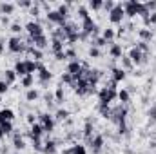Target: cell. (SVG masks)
<instances>
[{
    "mask_svg": "<svg viewBox=\"0 0 156 154\" xmlns=\"http://www.w3.org/2000/svg\"><path fill=\"white\" fill-rule=\"evenodd\" d=\"M115 98H118V91L116 89H109V87H105V89L100 91V103L109 105Z\"/></svg>",
    "mask_w": 156,
    "mask_h": 154,
    "instance_id": "1",
    "label": "cell"
},
{
    "mask_svg": "<svg viewBox=\"0 0 156 154\" xmlns=\"http://www.w3.org/2000/svg\"><path fill=\"white\" fill-rule=\"evenodd\" d=\"M26 31L29 33L31 38H37V37H42V35H44L42 24H40V22H35V20H31V22L26 24Z\"/></svg>",
    "mask_w": 156,
    "mask_h": 154,
    "instance_id": "2",
    "label": "cell"
},
{
    "mask_svg": "<svg viewBox=\"0 0 156 154\" xmlns=\"http://www.w3.org/2000/svg\"><path fill=\"white\" fill-rule=\"evenodd\" d=\"M123 16H125V13H123V7H122V4H116V5L113 7V11L109 13V20H111L113 24H122Z\"/></svg>",
    "mask_w": 156,
    "mask_h": 154,
    "instance_id": "3",
    "label": "cell"
},
{
    "mask_svg": "<svg viewBox=\"0 0 156 154\" xmlns=\"http://www.w3.org/2000/svg\"><path fill=\"white\" fill-rule=\"evenodd\" d=\"M7 47H9V51H13V53H22V51H26V45H24V42H22L20 37H13V38H9Z\"/></svg>",
    "mask_w": 156,
    "mask_h": 154,
    "instance_id": "4",
    "label": "cell"
},
{
    "mask_svg": "<svg viewBox=\"0 0 156 154\" xmlns=\"http://www.w3.org/2000/svg\"><path fill=\"white\" fill-rule=\"evenodd\" d=\"M40 125H42L44 132H51V131L55 129V120H53V116L40 114Z\"/></svg>",
    "mask_w": 156,
    "mask_h": 154,
    "instance_id": "5",
    "label": "cell"
},
{
    "mask_svg": "<svg viewBox=\"0 0 156 154\" xmlns=\"http://www.w3.org/2000/svg\"><path fill=\"white\" fill-rule=\"evenodd\" d=\"M47 20H49V22H55V24H60L62 27L66 26V18H64L58 11H47Z\"/></svg>",
    "mask_w": 156,
    "mask_h": 154,
    "instance_id": "6",
    "label": "cell"
},
{
    "mask_svg": "<svg viewBox=\"0 0 156 154\" xmlns=\"http://www.w3.org/2000/svg\"><path fill=\"white\" fill-rule=\"evenodd\" d=\"M142 58H144V53H142L138 47H133V49L129 51V60H131L133 64H140Z\"/></svg>",
    "mask_w": 156,
    "mask_h": 154,
    "instance_id": "7",
    "label": "cell"
},
{
    "mask_svg": "<svg viewBox=\"0 0 156 154\" xmlns=\"http://www.w3.org/2000/svg\"><path fill=\"white\" fill-rule=\"evenodd\" d=\"M13 118H15V114H13L11 109H2L0 111V125L5 123V121H13Z\"/></svg>",
    "mask_w": 156,
    "mask_h": 154,
    "instance_id": "8",
    "label": "cell"
},
{
    "mask_svg": "<svg viewBox=\"0 0 156 154\" xmlns=\"http://www.w3.org/2000/svg\"><path fill=\"white\" fill-rule=\"evenodd\" d=\"M42 132H44V129H42V125L40 123H33L31 125V138L33 140H40V136H42Z\"/></svg>",
    "mask_w": 156,
    "mask_h": 154,
    "instance_id": "9",
    "label": "cell"
},
{
    "mask_svg": "<svg viewBox=\"0 0 156 154\" xmlns=\"http://www.w3.org/2000/svg\"><path fill=\"white\" fill-rule=\"evenodd\" d=\"M31 40H33L35 47H37V49H40V51H42L44 47H47V44H49V42H47V37H45V35H42V37H37V38H31Z\"/></svg>",
    "mask_w": 156,
    "mask_h": 154,
    "instance_id": "10",
    "label": "cell"
},
{
    "mask_svg": "<svg viewBox=\"0 0 156 154\" xmlns=\"http://www.w3.org/2000/svg\"><path fill=\"white\" fill-rule=\"evenodd\" d=\"M13 71L16 73V76H22V78H24L26 75H27V69H26V62H16Z\"/></svg>",
    "mask_w": 156,
    "mask_h": 154,
    "instance_id": "11",
    "label": "cell"
},
{
    "mask_svg": "<svg viewBox=\"0 0 156 154\" xmlns=\"http://www.w3.org/2000/svg\"><path fill=\"white\" fill-rule=\"evenodd\" d=\"M91 145H93V151L98 152V151L102 149V145H104V136H94V138L91 140Z\"/></svg>",
    "mask_w": 156,
    "mask_h": 154,
    "instance_id": "12",
    "label": "cell"
},
{
    "mask_svg": "<svg viewBox=\"0 0 156 154\" xmlns=\"http://www.w3.org/2000/svg\"><path fill=\"white\" fill-rule=\"evenodd\" d=\"M51 47H53V53H55V54L64 53V42H62V40L53 38V42H51Z\"/></svg>",
    "mask_w": 156,
    "mask_h": 154,
    "instance_id": "13",
    "label": "cell"
},
{
    "mask_svg": "<svg viewBox=\"0 0 156 154\" xmlns=\"http://www.w3.org/2000/svg\"><path fill=\"white\" fill-rule=\"evenodd\" d=\"M44 145H45V147H42V151H44L45 154H55V151H56V143H55V142L47 140Z\"/></svg>",
    "mask_w": 156,
    "mask_h": 154,
    "instance_id": "14",
    "label": "cell"
},
{
    "mask_svg": "<svg viewBox=\"0 0 156 154\" xmlns=\"http://www.w3.org/2000/svg\"><path fill=\"white\" fill-rule=\"evenodd\" d=\"M26 69H27V75H33L35 71H38V62H35V60H26Z\"/></svg>",
    "mask_w": 156,
    "mask_h": 154,
    "instance_id": "15",
    "label": "cell"
},
{
    "mask_svg": "<svg viewBox=\"0 0 156 154\" xmlns=\"http://www.w3.org/2000/svg\"><path fill=\"white\" fill-rule=\"evenodd\" d=\"M109 53H111L113 58H122V45L120 44H113L111 49H109Z\"/></svg>",
    "mask_w": 156,
    "mask_h": 154,
    "instance_id": "16",
    "label": "cell"
},
{
    "mask_svg": "<svg viewBox=\"0 0 156 154\" xmlns=\"http://www.w3.org/2000/svg\"><path fill=\"white\" fill-rule=\"evenodd\" d=\"M66 154H85V147L80 145V143H76V145H73L71 149H67Z\"/></svg>",
    "mask_w": 156,
    "mask_h": 154,
    "instance_id": "17",
    "label": "cell"
},
{
    "mask_svg": "<svg viewBox=\"0 0 156 154\" xmlns=\"http://www.w3.org/2000/svg\"><path fill=\"white\" fill-rule=\"evenodd\" d=\"M15 11V5L13 4H0V13L2 15H11Z\"/></svg>",
    "mask_w": 156,
    "mask_h": 154,
    "instance_id": "18",
    "label": "cell"
},
{
    "mask_svg": "<svg viewBox=\"0 0 156 154\" xmlns=\"http://www.w3.org/2000/svg\"><path fill=\"white\" fill-rule=\"evenodd\" d=\"M123 78H125V71H123V69H115V71H113V82H122V80H123Z\"/></svg>",
    "mask_w": 156,
    "mask_h": 154,
    "instance_id": "19",
    "label": "cell"
},
{
    "mask_svg": "<svg viewBox=\"0 0 156 154\" xmlns=\"http://www.w3.org/2000/svg\"><path fill=\"white\" fill-rule=\"evenodd\" d=\"M38 78H40V82H42V83H47V82L53 78V75H51L47 69H44V71H40V73H38Z\"/></svg>",
    "mask_w": 156,
    "mask_h": 154,
    "instance_id": "20",
    "label": "cell"
},
{
    "mask_svg": "<svg viewBox=\"0 0 156 154\" xmlns=\"http://www.w3.org/2000/svg\"><path fill=\"white\" fill-rule=\"evenodd\" d=\"M140 38H142V42H147V40L153 38V31L151 29H140Z\"/></svg>",
    "mask_w": 156,
    "mask_h": 154,
    "instance_id": "21",
    "label": "cell"
},
{
    "mask_svg": "<svg viewBox=\"0 0 156 154\" xmlns=\"http://www.w3.org/2000/svg\"><path fill=\"white\" fill-rule=\"evenodd\" d=\"M118 100H120L122 103H127V102H129V91H125V89L118 91Z\"/></svg>",
    "mask_w": 156,
    "mask_h": 154,
    "instance_id": "22",
    "label": "cell"
},
{
    "mask_svg": "<svg viewBox=\"0 0 156 154\" xmlns=\"http://www.w3.org/2000/svg\"><path fill=\"white\" fill-rule=\"evenodd\" d=\"M76 13H78V16H80V20H85V18L89 16V11H87V7H83V5H78Z\"/></svg>",
    "mask_w": 156,
    "mask_h": 154,
    "instance_id": "23",
    "label": "cell"
},
{
    "mask_svg": "<svg viewBox=\"0 0 156 154\" xmlns=\"http://www.w3.org/2000/svg\"><path fill=\"white\" fill-rule=\"evenodd\" d=\"M33 82H35L33 75H26V76L22 78V87H31V85H33Z\"/></svg>",
    "mask_w": 156,
    "mask_h": 154,
    "instance_id": "24",
    "label": "cell"
},
{
    "mask_svg": "<svg viewBox=\"0 0 156 154\" xmlns=\"http://www.w3.org/2000/svg\"><path fill=\"white\" fill-rule=\"evenodd\" d=\"M56 11H58V13H60V15H62V16L66 18V16L69 15V4H60Z\"/></svg>",
    "mask_w": 156,
    "mask_h": 154,
    "instance_id": "25",
    "label": "cell"
},
{
    "mask_svg": "<svg viewBox=\"0 0 156 154\" xmlns=\"http://www.w3.org/2000/svg\"><path fill=\"white\" fill-rule=\"evenodd\" d=\"M102 38L105 40V42H109V40H113V38H115V31H113L111 27H107V29L104 31V35H102Z\"/></svg>",
    "mask_w": 156,
    "mask_h": 154,
    "instance_id": "26",
    "label": "cell"
},
{
    "mask_svg": "<svg viewBox=\"0 0 156 154\" xmlns=\"http://www.w3.org/2000/svg\"><path fill=\"white\" fill-rule=\"evenodd\" d=\"M91 132H93V125H91V121H87L85 123V129H83V134H85V138L91 142L93 140V136H91Z\"/></svg>",
    "mask_w": 156,
    "mask_h": 154,
    "instance_id": "27",
    "label": "cell"
},
{
    "mask_svg": "<svg viewBox=\"0 0 156 154\" xmlns=\"http://www.w3.org/2000/svg\"><path fill=\"white\" fill-rule=\"evenodd\" d=\"M15 80H16V73L15 71H5V80H4L5 83H13Z\"/></svg>",
    "mask_w": 156,
    "mask_h": 154,
    "instance_id": "28",
    "label": "cell"
},
{
    "mask_svg": "<svg viewBox=\"0 0 156 154\" xmlns=\"http://www.w3.org/2000/svg\"><path fill=\"white\" fill-rule=\"evenodd\" d=\"M102 5H104V2H102V0H91V2H89V7H91V9H94V11L102 9Z\"/></svg>",
    "mask_w": 156,
    "mask_h": 154,
    "instance_id": "29",
    "label": "cell"
},
{
    "mask_svg": "<svg viewBox=\"0 0 156 154\" xmlns=\"http://www.w3.org/2000/svg\"><path fill=\"white\" fill-rule=\"evenodd\" d=\"M26 98H27V102H35V100L38 98V93H37L35 89H29L27 94H26Z\"/></svg>",
    "mask_w": 156,
    "mask_h": 154,
    "instance_id": "30",
    "label": "cell"
},
{
    "mask_svg": "<svg viewBox=\"0 0 156 154\" xmlns=\"http://www.w3.org/2000/svg\"><path fill=\"white\" fill-rule=\"evenodd\" d=\"M100 113L104 118H109L111 116V109H109V105H104V103H100Z\"/></svg>",
    "mask_w": 156,
    "mask_h": 154,
    "instance_id": "31",
    "label": "cell"
},
{
    "mask_svg": "<svg viewBox=\"0 0 156 154\" xmlns=\"http://www.w3.org/2000/svg\"><path fill=\"white\" fill-rule=\"evenodd\" d=\"M67 116H69V111H66V109H60V111L56 113V120L64 121V120H67Z\"/></svg>",
    "mask_w": 156,
    "mask_h": 154,
    "instance_id": "32",
    "label": "cell"
},
{
    "mask_svg": "<svg viewBox=\"0 0 156 154\" xmlns=\"http://www.w3.org/2000/svg\"><path fill=\"white\" fill-rule=\"evenodd\" d=\"M0 127H2V131H4V134H9V132L13 131V123H11V121H5V123H2Z\"/></svg>",
    "mask_w": 156,
    "mask_h": 154,
    "instance_id": "33",
    "label": "cell"
},
{
    "mask_svg": "<svg viewBox=\"0 0 156 154\" xmlns=\"http://www.w3.org/2000/svg\"><path fill=\"white\" fill-rule=\"evenodd\" d=\"M115 5H116V4H115V2H111V0H107V2H104V5H102V7H104V9H105V11H107V13H111V11H113V7H115Z\"/></svg>",
    "mask_w": 156,
    "mask_h": 154,
    "instance_id": "34",
    "label": "cell"
},
{
    "mask_svg": "<svg viewBox=\"0 0 156 154\" xmlns=\"http://www.w3.org/2000/svg\"><path fill=\"white\" fill-rule=\"evenodd\" d=\"M15 147H16V149H24V147H26V145H24V140H22L18 134L15 136Z\"/></svg>",
    "mask_w": 156,
    "mask_h": 154,
    "instance_id": "35",
    "label": "cell"
},
{
    "mask_svg": "<svg viewBox=\"0 0 156 154\" xmlns=\"http://www.w3.org/2000/svg\"><path fill=\"white\" fill-rule=\"evenodd\" d=\"M55 98H56L58 102H62V100H64V89H62V87H58V89L55 91Z\"/></svg>",
    "mask_w": 156,
    "mask_h": 154,
    "instance_id": "36",
    "label": "cell"
},
{
    "mask_svg": "<svg viewBox=\"0 0 156 154\" xmlns=\"http://www.w3.org/2000/svg\"><path fill=\"white\" fill-rule=\"evenodd\" d=\"M62 82H64V83H73V82H75V78L71 76L69 73H64V75H62Z\"/></svg>",
    "mask_w": 156,
    "mask_h": 154,
    "instance_id": "37",
    "label": "cell"
},
{
    "mask_svg": "<svg viewBox=\"0 0 156 154\" xmlns=\"http://www.w3.org/2000/svg\"><path fill=\"white\" fill-rule=\"evenodd\" d=\"M89 56H91V58H98V56H100L98 47H91V49H89Z\"/></svg>",
    "mask_w": 156,
    "mask_h": 154,
    "instance_id": "38",
    "label": "cell"
},
{
    "mask_svg": "<svg viewBox=\"0 0 156 154\" xmlns=\"http://www.w3.org/2000/svg\"><path fill=\"white\" fill-rule=\"evenodd\" d=\"M136 47H138V49H140V51H142V53H147V51H149V45H147V44H145V42H140V44H138V45H136Z\"/></svg>",
    "mask_w": 156,
    "mask_h": 154,
    "instance_id": "39",
    "label": "cell"
},
{
    "mask_svg": "<svg viewBox=\"0 0 156 154\" xmlns=\"http://www.w3.org/2000/svg\"><path fill=\"white\" fill-rule=\"evenodd\" d=\"M7 89H9V83H5L4 80L0 82V94H4V93H7Z\"/></svg>",
    "mask_w": 156,
    "mask_h": 154,
    "instance_id": "40",
    "label": "cell"
},
{
    "mask_svg": "<svg viewBox=\"0 0 156 154\" xmlns=\"http://www.w3.org/2000/svg\"><path fill=\"white\" fill-rule=\"evenodd\" d=\"M11 31H13L15 35H18V33L22 31V27H20V24H13V26H11Z\"/></svg>",
    "mask_w": 156,
    "mask_h": 154,
    "instance_id": "41",
    "label": "cell"
},
{
    "mask_svg": "<svg viewBox=\"0 0 156 154\" xmlns=\"http://www.w3.org/2000/svg\"><path fill=\"white\" fill-rule=\"evenodd\" d=\"M64 53H66V56H67V58H75V56H76L75 49H67V51H64Z\"/></svg>",
    "mask_w": 156,
    "mask_h": 154,
    "instance_id": "42",
    "label": "cell"
},
{
    "mask_svg": "<svg viewBox=\"0 0 156 154\" xmlns=\"http://www.w3.org/2000/svg\"><path fill=\"white\" fill-rule=\"evenodd\" d=\"M18 5H20V7H31V5H33V2H29V0H24V2H18Z\"/></svg>",
    "mask_w": 156,
    "mask_h": 154,
    "instance_id": "43",
    "label": "cell"
},
{
    "mask_svg": "<svg viewBox=\"0 0 156 154\" xmlns=\"http://www.w3.org/2000/svg\"><path fill=\"white\" fill-rule=\"evenodd\" d=\"M122 62H123V65H125L127 69H131V67H133V62H131L129 58H122Z\"/></svg>",
    "mask_w": 156,
    "mask_h": 154,
    "instance_id": "44",
    "label": "cell"
},
{
    "mask_svg": "<svg viewBox=\"0 0 156 154\" xmlns=\"http://www.w3.org/2000/svg\"><path fill=\"white\" fill-rule=\"evenodd\" d=\"M55 58L56 60H66L67 56H66V53H58V54H55Z\"/></svg>",
    "mask_w": 156,
    "mask_h": 154,
    "instance_id": "45",
    "label": "cell"
},
{
    "mask_svg": "<svg viewBox=\"0 0 156 154\" xmlns=\"http://www.w3.org/2000/svg\"><path fill=\"white\" fill-rule=\"evenodd\" d=\"M27 123H31V125L37 123V121H35V114H27Z\"/></svg>",
    "mask_w": 156,
    "mask_h": 154,
    "instance_id": "46",
    "label": "cell"
},
{
    "mask_svg": "<svg viewBox=\"0 0 156 154\" xmlns=\"http://www.w3.org/2000/svg\"><path fill=\"white\" fill-rule=\"evenodd\" d=\"M105 44H107V42H105L104 38H98V40H96V45H105Z\"/></svg>",
    "mask_w": 156,
    "mask_h": 154,
    "instance_id": "47",
    "label": "cell"
},
{
    "mask_svg": "<svg viewBox=\"0 0 156 154\" xmlns=\"http://www.w3.org/2000/svg\"><path fill=\"white\" fill-rule=\"evenodd\" d=\"M149 114H151V116L156 120V107H154V109H151V113H149Z\"/></svg>",
    "mask_w": 156,
    "mask_h": 154,
    "instance_id": "48",
    "label": "cell"
},
{
    "mask_svg": "<svg viewBox=\"0 0 156 154\" xmlns=\"http://www.w3.org/2000/svg\"><path fill=\"white\" fill-rule=\"evenodd\" d=\"M2 53H4V44L0 42V54H2Z\"/></svg>",
    "mask_w": 156,
    "mask_h": 154,
    "instance_id": "49",
    "label": "cell"
},
{
    "mask_svg": "<svg viewBox=\"0 0 156 154\" xmlns=\"http://www.w3.org/2000/svg\"><path fill=\"white\" fill-rule=\"evenodd\" d=\"M0 138H4V131H2V127H0Z\"/></svg>",
    "mask_w": 156,
    "mask_h": 154,
    "instance_id": "50",
    "label": "cell"
}]
</instances>
